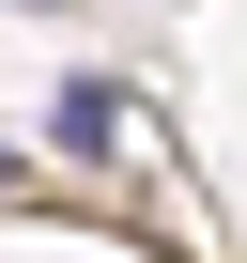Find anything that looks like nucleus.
<instances>
[{
  "instance_id": "1",
  "label": "nucleus",
  "mask_w": 247,
  "mask_h": 263,
  "mask_svg": "<svg viewBox=\"0 0 247 263\" xmlns=\"http://www.w3.org/2000/svg\"><path fill=\"white\" fill-rule=\"evenodd\" d=\"M108 140H123V93L108 78H62V155H108Z\"/></svg>"
}]
</instances>
